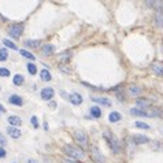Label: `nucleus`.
I'll return each mask as SVG.
<instances>
[{
    "mask_svg": "<svg viewBox=\"0 0 163 163\" xmlns=\"http://www.w3.org/2000/svg\"><path fill=\"white\" fill-rule=\"evenodd\" d=\"M104 137L107 138V143L110 144V147L114 149V152H115V154H118V152L121 151V144H119V141L115 138V136H114V134H110V133L106 132V133H104Z\"/></svg>",
    "mask_w": 163,
    "mask_h": 163,
    "instance_id": "obj_1",
    "label": "nucleus"
},
{
    "mask_svg": "<svg viewBox=\"0 0 163 163\" xmlns=\"http://www.w3.org/2000/svg\"><path fill=\"white\" fill-rule=\"evenodd\" d=\"M64 152H66L69 156L74 158V159H82L84 158V152L81 151V149L73 147V145H66L64 147Z\"/></svg>",
    "mask_w": 163,
    "mask_h": 163,
    "instance_id": "obj_2",
    "label": "nucleus"
},
{
    "mask_svg": "<svg viewBox=\"0 0 163 163\" xmlns=\"http://www.w3.org/2000/svg\"><path fill=\"white\" fill-rule=\"evenodd\" d=\"M23 32V25L22 23H15V25H12L11 28H10L9 33L10 36L12 37V39H19V36L22 34Z\"/></svg>",
    "mask_w": 163,
    "mask_h": 163,
    "instance_id": "obj_3",
    "label": "nucleus"
},
{
    "mask_svg": "<svg viewBox=\"0 0 163 163\" xmlns=\"http://www.w3.org/2000/svg\"><path fill=\"white\" fill-rule=\"evenodd\" d=\"M91 154H92V158L96 163H106V158L104 155L100 154V151L97 149V147L95 145H91Z\"/></svg>",
    "mask_w": 163,
    "mask_h": 163,
    "instance_id": "obj_4",
    "label": "nucleus"
},
{
    "mask_svg": "<svg viewBox=\"0 0 163 163\" xmlns=\"http://www.w3.org/2000/svg\"><path fill=\"white\" fill-rule=\"evenodd\" d=\"M74 137H75V140L81 144V145H86V136H85V133L84 132H81V130H75Z\"/></svg>",
    "mask_w": 163,
    "mask_h": 163,
    "instance_id": "obj_5",
    "label": "nucleus"
},
{
    "mask_svg": "<svg viewBox=\"0 0 163 163\" xmlns=\"http://www.w3.org/2000/svg\"><path fill=\"white\" fill-rule=\"evenodd\" d=\"M54 89L52 88H44L41 91V99L43 100H51L54 97Z\"/></svg>",
    "mask_w": 163,
    "mask_h": 163,
    "instance_id": "obj_6",
    "label": "nucleus"
},
{
    "mask_svg": "<svg viewBox=\"0 0 163 163\" xmlns=\"http://www.w3.org/2000/svg\"><path fill=\"white\" fill-rule=\"evenodd\" d=\"M92 100L95 103H99V104H103V106H107L110 107L111 106V100L110 99H106V97H99V96H92Z\"/></svg>",
    "mask_w": 163,
    "mask_h": 163,
    "instance_id": "obj_7",
    "label": "nucleus"
},
{
    "mask_svg": "<svg viewBox=\"0 0 163 163\" xmlns=\"http://www.w3.org/2000/svg\"><path fill=\"white\" fill-rule=\"evenodd\" d=\"M69 99H70V102H71L74 106H78V104H81V103H82V96H81V95H78V93L70 95Z\"/></svg>",
    "mask_w": 163,
    "mask_h": 163,
    "instance_id": "obj_8",
    "label": "nucleus"
},
{
    "mask_svg": "<svg viewBox=\"0 0 163 163\" xmlns=\"http://www.w3.org/2000/svg\"><path fill=\"white\" fill-rule=\"evenodd\" d=\"M7 133H9V136L10 137H12V138H18V137H21V130L19 129H17V127H9L7 129Z\"/></svg>",
    "mask_w": 163,
    "mask_h": 163,
    "instance_id": "obj_9",
    "label": "nucleus"
},
{
    "mask_svg": "<svg viewBox=\"0 0 163 163\" xmlns=\"http://www.w3.org/2000/svg\"><path fill=\"white\" fill-rule=\"evenodd\" d=\"M130 114H133V115H138V116H149L148 111L141 110V108H132V110H130Z\"/></svg>",
    "mask_w": 163,
    "mask_h": 163,
    "instance_id": "obj_10",
    "label": "nucleus"
},
{
    "mask_svg": "<svg viewBox=\"0 0 163 163\" xmlns=\"http://www.w3.org/2000/svg\"><path fill=\"white\" fill-rule=\"evenodd\" d=\"M151 70L155 73V74L160 75V77L163 75V66H162L160 63H154V64L151 66Z\"/></svg>",
    "mask_w": 163,
    "mask_h": 163,
    "instance_id": "obj_11",
    "label": "nucleus"
},
{
    "mask_svg": "<svg viewBox=\"0 0 163 163\" xmlns=\"http://www.w3.org/2000/svg\"><path fill=\"white\" fill-rule=\"evenodd\" d=\"M9 123H10V125H12V127H14V126H19V125L22 123V121H21L19 116H17V115H11V116L9 118Z\"/></svg>",
    "mask_w": 163,
    "mask_h": 163,
    "instance_id": "obj_12",
    "label": "nucleus"
},
{
    "mask_svg": "<svg viewBox=\"0 0 163 163\" xmlns=\"http://www.w3.org/2000/svg\"><path fill=\"white\" fill-rule=\"evenodd\" d=\"M133 140H134V143H137V144H144V143H148L149 138L145 137V136H141V134H134L133 136Z\"/></svg>",
    "mask_w": 163,
    "mask_h": 163,
    "instance_id": "obj_13",
    "label": "nucleus"
},
{
    "mask_svg": "<svg viewBox=\"0 0 163 163\" xmlns=\"http://www.w3.org/2000/svg\"><path fill=\"white\" fill-rule=\"evenodd\" d=\"M9 102L12 103V104H17V106H22V104H23V102H22V99H21V96H18V95H12V96H10Z\"/></svg>",
    "mask_w": 163,
    "mask_h": 163,
    "instance_id": "obj_14",
    "label": "nucleus"
},
{
    "mask_svg": "<svg viewBox=\"0 0 163 163\" xmlns=\"http://www.w3.org/2000/svg\"><path fill=\"white\" fill-rule=\"evenodd\" d=\"M52 52H55V45L45 44L44 47H43V54H44V55H51Z\"/></svg>",
    "mask_w": 163,
    "mask_h": 163,
    "instance_id": "obj_15",
    "label": "nucleus"
},
{
    "mask_svg": "<svg viewBox=\"0 0 163 163\" xmlns=\"http://www.w3.org/2000/svg\"><path fill=\"white\" fill-rule=\"evenodd\" d=\"M91 114L93 118H100V116H102V110H100V107H97V106H93V107L91 108Z\"/></svg>",
    "mask_w": 163,
    "mask_h": 163,
    "instance_id": "obj_16",
    "label": "nucleus"
},
{
    "mask_svg": "<svg viewBox=\"0 0 163 163\" xmlns=\"http://www.w3.org/2000/svg\"><path fill=\"white\" fill-rule=\"evenodd\" d=\"M122 118V115L119 113H111L110 115H108V121L110 122H119Z\"/></svg>",
    "mask_w": 163,
    "mask_h": 163,
    "instance_id": "obj_17",
    "label": "nucleus"
},
{
    "mask_svg": "<svg viewBox=\"0 0 163 163\" xmlns=\"http://www.w3.org/2000/svg\"><path fill=\"white\" fill-rule=\"evenodd\" d=\"M40 77H41V80L43 81H47V82H48V81H51V78H52V77H51V73L50 71H48V70H41V73H40Z\"/></svg>",
    "mask_w": 163,
    "mask_h": 163,
    "instance_id": "obj_18",
    "label": "nucleus"
},
{
    "mask_svg": "<svg viewBox=\"0 0 163 163\" xmlns=\"http://www.w3.org/2000/svg\"><path fill=\"white\" fill-rule=\"evenodd\" d=\"M22 84H23V75L15 74V75H14V85L19 86V85H22Z\"/></svg>",
    "mask_w": 163,
    "mask_h": 163,
    "instance_id": "obj_19",
    "label": "nucleus"
},
{
    "mask_svg": "<svg viewBox=\"0 0 163 163\" xmlns=\"http://www.w3.org/2000/svg\"><path fill=\"white\" fill-rule=\"evenodd\" d=\"M149 104H151V102H149V100H145V99H138V100H137V106H138L140 108L148 107Z\"/></svg>",
    "mask_w": 163,
    "mask_h": 163,
    "instance_id": "obj_20",
    "label": "nucleus"
},
{
    "mask_svg": "<svg viewBox=\"0 0 163 163\" xmlns=\"http://www.w3.org/2000/svg\"><path fill=\"white\" fill-rule=\"evenodd\" d=\"M25 44L28 45V47H30V48H37L40 45V41H37V40L36 41H33V40H26Z\"/></svg>",
    "mask_w": 163,
    "mask_h": 163,
    "instance_id": "obj_21",
    "label": "nucleus"
},
{
    "mask_svg": "<svg viewBox=\"0 0 163 163\" xmlns=\"http://www.w3.org/2000/svg\"><path fill=\"white\" fill-rule=\"evenodd\" d=\"M21 55L25 56V58H28V59H32V61H34V55H33V54H30L29 51H26V50H21Z\"/></svg>",
    "mask_w": 163,
    "mask_h": 163,
    "instance_id": "obj_22",
    "label": "nucleus"
},
{
    "mask_svg": "<svg viewBox=\"0 0 163 163\" xmlns=\"http://www.w3.org/2000/svg\"><path fill=\"white\" fill-rule=\"evenodd\" d=\"M3 44L6 45V47H9V48H11V50H17V45L14 44L12 41H10V40H3Z\"/></svg>",
    "mask_w": 163,
    "mask_h": 163,
    "instance_id": "obj_23",
    "label": "nucleus"
},
{
    "mask_svg": "<svg viewBox=\"0 0 163 163\" xmlns=\"http://www.w3.org/2000/svg\"><path fill=\"white\" fill-rule=\"evenodd\" d=\"M134 126L136 127H140V129H144V130H148L149 129V125L148 123H144V122H136Z\"/></svg>",
    "mask_w": 163,
    "mask_h": 163,
    "instance_id": "obj_24",
    "label": "nucleus"
},
{
    "mask_svg": "<svg viewBox=\"0 0 163 163\" xmlns=\"http://www.w3.org/2000/svg\"><path fill=\"white\" fill-rule=\"evenodd\" d=\"M28 70H29V73H30V74H36V73H37L36 64H34V63H28Z\"/></svg>",
    "mask_w": 163,
    "mask_h": 163,
    "instance_id": "obj_25",
    "label": "nucleus"
},
{
    "mask_svg": "<svg viewBox=\"0 0 163 163\" xmlns=\"http://www.w3.org/2000/svg\"><path fill=\"white\" fill-rule=\"evenodd\" d=\"M7 50L6 48H2V50H0V62H3V61H6L7 59Z\"/></svg>",
    "mask_w": 163,
    "mask_h": 163,
    "instance_id": "obj_26",
    "label": "nucleus"
},
{
    "mask_svg": "<svg viewBox=\"0 0 163 163\" xmlns=\"http://www.w3.org/2000/svg\"><path fill=\"white\" fill-rule=\"evenodd\" d=\"M129 92L132 95H136V96H137V95L140 93V88H137V86L133 85V86H130V88H129Z\"/></svg>",
    "mask_w": 163,
    "mask_h": 163,
    "instance_id": "obj_27",
    "label": "nucleus"
},
{
    "mask_svg": "<svg viewBox=\"0 0 163 163\" xmlns=\"http://www.w3.org/2000/svg\"><path fill=\"white\" fill-rule=\"evenodd\" d=\"M9 75H10V70L0 67V77H9Z\"/></svg>",
    "mask_w": 163,
    "mask_h": 163,
    "instance_id": "obj_28",
    "label": "nucleus"
},
{
    "mask_svg": "<svg viewBox=\"0 0 163 163\" xmlns=\"http://www.w3.org/2000/svg\"><path fill=\"white\" fill-rule=\"evenodd\" d=\"M30 122H32V125H33L34 127H39V121H37V116H32V119H30Z\"/></svg>",
    "mask_w": 163,
    "mask_h": 163,
    "instance_id": "obj_29",
    "label": "nucleus"
},
{
    "mask_svg": "<svg viewBox=\"0 0 163 163\" xmlns=\"http://www.w3.org/2000/svg\"><path fill=\"white\" fill-rule=\"evenodd\" d=\"M64 163H81V162H78V160H75V159H71V158H67V159H64Z\"/></svg>",
    "mask_w": 163,
    "mask_h": 163,
    "instance_id": "obj_30",
    "label": "nucleus"
},
{
    "mask_svg": "<svg viewBox=\"0 0 163 163\" xmlns=\"http://www.w3.org/2000/svg\"><path fill=\"white\" fill-rule=\"evenodd\" d=\"M0 144H3V145L6 144V138H4V136L2 133H0Z\"/></svg>",
    "mask_w": 163,
    "mask_h": 163,
    "instance_id": "obj_31",
    "label": "nucleus"
},
{
    "mask_svg": "<svg viewBox=\"0 0 163 163\" xmlns=\"http://www.w3.org/2000/svg\"><path fill=\"white\" fill-rule=\"evenodd\" d=\"M6 156V151L3 148H0V158H4Z\"/></svg>",
    "mask_w": 163,
    "mask_h": 163,
    "instance_id": "obj_32",
    "label": "nucleus"
},
{
    "mask_svg": "<svg viewBox=\"0 0 163 163\" xmlns=\"http://www.w3.org/2000/svg\"><path fill=\"white\" fill-rule=\"evenodd\" d=\"M4 113H6V108H4L3 106L0 104V115H2V114H4Z\"/></svg>",
    "mask_w": 163,
    "mask_h": 163,
    "instance_id": "obj_33",
    "label": "nucleus"
},
{
    "mask_svg": "<svg viewBox=\"0 0 163 163\" xmlns=\"http://www.w3.org/2000/svg\"><path fill=\"white\" fill-rule=\"evenodd\" d=\"M50 106H51V107H52V108H55V107H56V103H54V102H52Z\"/></svg>",
    "mask_w": 163,
    "mask_h": 163,
    "instance_id": "obj_34",
    "label": "nucleus"
},
{
    "mask_svg": "<svg viewBox=\"0 0 163 163\" xmlns=\"http://www.w3.org/2000/svg\"><path fill=\"white\" fill-rule=\"evenodd\" d=\"M29 163H37V162H34V160H29Z\"/></svg>",
    "mask_w": 163,
    "mask_h": 163,
    "instance_id": "obj_35",
    "label": "nucleus"
},
{
    "mask_svg": "<svg viewBox=\"0 0 163 163\" xmlns=\"http://www.w3.org/2000/svg\"><path fill=\"white\" fill-rule=\"evenodd\" d=\"M162 133H163V129H162Z\"/></svg>",
    "mask_w": 163,
    "mask_h": 163,
    "instance_id": "obj_36",
    "label": "nucleus"
}]
</instances>
